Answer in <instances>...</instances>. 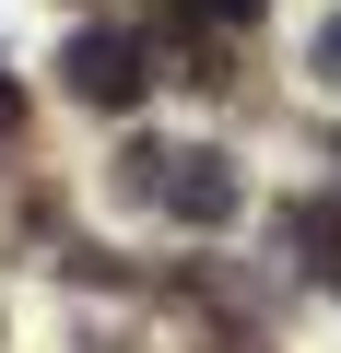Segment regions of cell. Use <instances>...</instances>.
Wrapping results in <instances>:
<instances>
[{
    "label": "cell",
    "instance_id": "obj_2",
    "mask_svg": "<svg viewBox=\"0 0 341 353\" xmlns=\"http://www.w3.org/2000/svg\"><path fill=\"white\" fill-rule=\"evenodd\" d=\"M59 83H71V106H141L153 94V59H141V36H71L59 48Z\"/></svg>",
    "mask_w": 341,
    "mask_h": 353
},
{
    "label": "cell",
    "instance_id": "obj_5",
    "mask_svg": "<svg viewBox=\"0 0 341 353\" xmlns=\"http://www.w3.org/2000/svg\"><path fill=\"white\" fill-rule=\"evenodd\" d=\"M200 12H224V24H236V12H259V0H200Z\"/></svg>",
    "mask_w": 341,
    "mask_h": 353
},
{
    "label": "cell",
    "instance_id": "obj_4",
    "mask_svg": "<svg viewBox=\"0 0 341 353\" xmlns=\"http://www.w3.org/2000/svg\"><path fill=\"white\" fill-rule=\"evenodd\" d=\"M12 130H24V83L0 71V141H12Z\"/></svg>",
    "mask_w": 341,
    "mask_h": 353
},
{
    "label": "cell",
    "instance_id": "obj_1",
    "mask_svg": "<svg viewBox=\"0 0 341 353\" xmlns=\"http://www.w3.org/2000/svg\"><path fill=\"white\" fill-rule=\"evenodd\" d=\"M118 189H141V201H165V212H177V224H236V165L224 153H118Z\"/></svg>",
    "mask_w": 341,
    "mask_h": 353
},
{
    "label": "cell",
    "instance_id": "obj_3",
    "mask_svg": "<svg viewBox=\"0 0 341 353\" xmlns=\"http://www.w3.org/2000/svg\"><path fill=\"white\" fill-rule=\"evenodd\" d=\"M318 83H341V12L318 24Z\"/></svg>",
    "mask_w": 341,
    "mask_h": 353
}]
</instances>
